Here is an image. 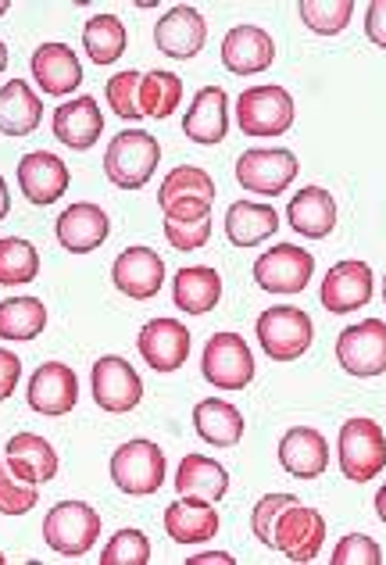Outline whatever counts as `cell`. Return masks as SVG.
<instances>
[{"instance_id": "obj_1", "label": "cell", "mask_w": 386, "mask_h": 565, "mask_svg": "<svg viewBox=\"0 0 386 565\" xmlns=\"http://www.w3.org/2000/svg\"><path fill=\"white\" fill-rule=\"evenodd\" d=\"M336 455H340V472H344L351 483H373L376 476L386 469L383 429L373 419H365V415L347 419L344 426H340Z\"/></svg>"}, {"instance_id": "obj_2", "label": "cell", "mask_w": 386, "mask_h": 565, "mask_svg": "<svg viewBox=\"0 0 386 565\" xmlns=\"http://www.w3.org/2000/svg\"><path fill=\"white\" fill-rule=\"evenodd\" d=\"M158 161H161V143L151 137V132L122 129L108 143V154H104V172H108V180L115 186L140 190L154 175Z\"/></svg>"}, {"instance_id": "obj_3", "label": "cell", "mask_w": 386, "mask_h": 565, "mask_svg": "<svg viewBox=\"0 0 386 565\" xmlns=\"http://www.w3.org/2000/svg\"><path fill=\"white\" fill-rule=\"evenodd\" d=\"M158 204L169 222H201L212 218L215 204V183L212 175L197 166H180L165 175L158 190Z\"/></svg>"}, {"instance_id": "obj_4", "label": "cell", "mask_w": 386, "mask_h": 565, "mask_svg": "<svg viewBox=\"0 0 386 565\" xmlns=\"http://www.w3.org/2000/svg\"><path fill=\"white\" fill-rule=\"evenodd\" d=\"M100 537V515L86 501H57L43 519V541L57 555L79 558L86 555Z\"/></svg>"}, {"instance_id": "obj_5", "label": "cell", "mask_w": 386, "mask_h": 565, "mask_svg": "<svg viewBox=\"0 0 386 565\" xmlns=\"http://www.w3.org/2000/svg\"><path fill=\"white\" fill-rule=\"evenodd\" d=\"M258 340L272 362H297L315 340V326H311L304 308L279 305L258 316Z\"/></svg>"}, {"instance_id": "obj_6", "label": "cell", "mask_w": 386, "mask_h": 565, "mask_svg": "<svg viewBox=\"0 0 386 565\" xmlns=\"http://www.w3.org/2000/svg\"><path fill=\"white\" fill-rule=\"evenodd\" d=\"M165 451L154 440H129L111 455V480L122 494L147 498L165 483Z\"/></svg>"}, {"instance_id": "obj_7", "label": "cell", "mask_w": 386, "mask_h": 565, "mask_svg": "<svg viewBox=\"0 0 386 565\" xmlns=\"http://www.w3.org/2000/svg\"><path fill=\"white\" fill-rule=\"evenodd\" d=\"M236 122L247 137H283L293 126V97L283 86H250L236 100Z\"/></svg>"}, {"instance_id": "obj_8", "label": "cell", "mask_w": 386, "mask_h": 565, "mask_svg": "<svg viewBox=\"0 0 386 565\" xmlns=\"http://www.w3.org/2000/svg\"><path fill=\"white\" fill-rule=\"evenodd\" d=\"M204 380L218 391H244L255 380V354L240 333H215L204 344Z\"/></svg>"}, {"instance_id": "obj_9", "label": "cell", "mask_w": 386, "mask_h": 565, "mask_svg": "<svg viewBox=\"0 0 386 565\" xmlns=\"http://www.w3.org/2000/svg\"><path fill=\"white\" fill-rule=\"evenodd\" d=\"M336 362L351 376H379L386 373V322L365 319L358 326H347L336 337Z\"/></svg>"}, {"instance_id": "obj_10", "label": "cell", "mask_w": 386, "mask_h": 565, "mask_svg": "<svg viewBox=\"0 0 386 565\" xmlns=\"http://www.w3.org/2000/svg\"><path fill=\"white\" fill-rule=\"evenodd\" d=\"M297 158L287 147H255L236 161V183L261 198H276L297 180Z\"/></svg>"}, {"instance_id": "obj_11", "label": "cell", "mask_w": 386, "mask_h": 565, "mask_svg": "<svg viewBox=\"0 0 386 565\" xmlns=\"http://www.w3.org/2000/svg\"><path fill=\"white\" fill-rule=\"evenodd\" d=\"M325 541V519L315 509H304L301 501L287 504L272 526V552H283L290 562L319 558Z\"/></svg>"}, {"instance_id": "obj_12", "label": "cell", "mask_w": 386, "mask_h": 565, "mask_svg": "<svg viewBox=\"0 0 386 565\" xmlns=\"http://www.w3.org/2000/svg\"><path fill=\"white\" fill-rule=\"evenodd\" d=\"M315 273V258L297 244H276L255 262V282L269 294H301Z\"/></svg>"}, {"instance_id": "obj_13", "label": "cell", "mask_w": 386, "mask_h": 565, "mask_svg": "<svg viewBox=\"0 0 386 565\" xmlns=\"http://www.w3.org/2000/svg\"><path fill=\"white\" fill-rule=\"evenodd\" d=\"M90 386H94V401L111 415H126L143 401V383L137 376V369L126 359H118V354L97 359L90 373Z\"/></svg>"}, {"instance_id": "obj_14", "label": "cell", "mask_w": 386, "mask_h": 565, "mask_svg": "<svg viewBox=\"0 0 386 565\" xmlns=\"http://www.w3.org/2000/svg\"><path fill=\"white\" fill-rule=\"evenodd\" d=\"M137 348L154 373H175L190 359V330L180 319H151L140 330Z\"/></svg>"}, {"instance_id": "obj_15", "label": "cell", "mask_w": 386, "mask_h": 565, "mask_svg": "<svg viewBox=\"0 0 386 565\" xmlns=\"http://www.w3.org/2000/svg\"><path fill=\"white\" fill-rule=\"evenodd\" d=\"M322 305L333 316H347L373 301V269L365 262H336L322 282Z\"/></svg>"}, {"instance_id": "obj_16", "label": "cell", "mask_w": 386, "mask_h": 565, "mask_svg": "<svg viewBox=\"0 0 386 565\" xmlns=\"http://www.w3.org/2000/svg\"><path fill=\"white\" fill-rule=\"evenodd\" d=\"M25 401L40 415H68L79 401V380L65 362H43L29 380Z\"/></svg>"}, {"instance_id": "obj_17", "label": "cell", "mask_w": 386, "mask_h": 565, "mask_svg": "<svg viewBox=\"0 0 386 565\" xmlns=\"http://www.w3.org/2000/svg\"><path fill=\"white\" fill-rule=\"evenodd\" d=\"M54 233H57V244L72 250V255H90V250H97L111 236V218L100 204L79 201L57 215Z\"/></svg>"}, {"instance_id": "obj_18", "label": "cell", "mask_w": 386, "mask_h": 565, "mask_svg": "<svg viewBox=\"0 0 386 565\" xmlns=\"http://www.w3.org/2000/svg\"><path fill=\"white\" fill-rule=\"evenodd\" d=\"M154 43L161 54L175 57V62H186V57L201 54L207 43V25L204 14L190 4H180L161 14V22L154 25Z\"/></svg>"}, {"instance_id": "obj_19", "label": "cell", "mask_w": 386, "mask_h": 565, "mask_svg": "<svg viewBox=\"0 0 386 565\" xmlns=\"http://www.w3.org/2000/svg\"><path fill=\"white\" fill-rule=\"evenodd\" d=\"M111 282L118 287V294L147 301V297H154L165 287V262H161V255H154L151 247H126L122 255L115 258Z\"/></svg>"}, {"instance_id": "obj_20", "label": "cell", "mask_w": 386, "mask_h": 565, "mask_svg": "<svg viewBox=\"0 0 386 565\" xmlns=\"http://www.w3.org/2000/svg\"><path fill=\"white\" fill-rule=\"evenodd\" d=\"M272 62H276V43L258 25H236L222 40V65L233 76H255V72H265Z\"/></svg>"}, {"instance_id": "obj_21", "label": "cell", "mask_w": 386, "mask_h": 565, "mask_svg": "<svg viewBox=\"0 0 386 565\" xmlns=\"http://www.w3.org/2000/svg\"><path fill=\"white\" fill-rule=\"evenodd\" d=\"M19 186L22 198L36 207H47L57 198H65L68 190V169L62 158H54L51 151H33L19 161Z\"/></svg>"}, {"instance_id": "obj_22", "label": "cell", "mask_w": 386, "mask_h": 565, "mask_svg": "<svg viewBox=\"0 0 386 565\" xmlns=\"http://www.w3.org/2000/svg\"><path fill=\"white\" fill-rule=\"evenodd\" d=\"M279 466L297 480H315L330 469V444L311 426H293L279 440Z\"/></svg>"}, {"instance_id": "obj_23", "label": "cell", "mask_w": 386, "mask_h": 565, "mask_svg": "<svg viewBox=\"0 0 386 565\" xmlns=\"http://www.w3.org/2000/svg\"><path fill=\"white\" fill-rule=\"evenodd\" d=\"M33 79L40 83L43 94L51 97H65L72 90H79L83 83V65L79 54L68 47V43H43L33 54Z\"/></svg>"}, {"instance_id": "obj_24", "label": "cell", "mask_w": 386, "mask_h": 565, "mask_svg": "<svg viewBox=\"0 0 386 565\" xmlns=\"http://www.w3.org/2000/svg\"><path fill=\"white\" fill-rule=\"evenodd\" d=\"M183 132L193 140V143H222L229 132V97L222 86H204V90H197V97H193L190 111L183 118Z\"/></svg>"}, {"instance_id": "obj_25", "label": "cell", "mask_w": 386, "mask_h": 565, "mask_svg": "<svg viewBox=\"0 0 386 565\" xmlns=\"http://www.w3.org/2000/svg\"><path fill=\"white\" fill-rule=\"evenodd\" d=\"M51 126H54V137L65 147H72V151H86V147H94L100 140L104 115L94 97H76V100H65L62 108L54 111Z\"/></svg>"}, {"instance_id": "obj_26", "label": "cell", "mask_w": 386, "mask_h": 565, "mask_svg": "<svg viewBox=\"0 0 386 565\" xmlns=\"http://www.w3.org/2000/svg\"><path fill=\"white\" fill-rule=\"evenodd\" d=\"M287 218L290 226L308 236V241H322V236H330L336 230V201L330 190L322 186H304L297 190L290 198V207H287Z\"/></svg>"}, {"instance_id": "obj_27", "label": "cell", "mask_w": 386, "mask_h": 565, "mask_svg": "<svg viewBox=\"0 0 386 565\" xmlns=\"http://www.w3.org/2000/svg\"><path fill=\"white\" fill-rule=\"evenodd\" d=\"M8 469L29 483H51L57 476V451L40 434H14L8 440Z\"/></svg>"}, {"instance_id": "obj_28", "label": "cell", "mask_w": 386, "mask_h": 565, "mask_svg": "<svg viewBox=\"0 0 386 565\" xmlns=\"http://www.w3.org/2000/svg\"><path fill=\"white\" fill-rule=\"evenodd\" d=\"M175 490L180 498L190 501H222L229 490V472L222 469V462L215 458H204V455H186L180 469H175Z\"/></svg>"}, {"instance_id": "obj_29", "label": "cell", "mask_w": 386, "mask_h": 565, "mask_svg": "<svg viewBox=\"0 0 386 565\" xmlns=\"http://www.w3.org/2000/svg\"><path fill=\"white\" fill-rule=\"evenodd\" d=\"M165 533L175 544H204L215 541L218 533V512L207 501L180 498L165 509Z\"/></svg>"}, {"instance_id": "obj_30", "label": "cell", "mask_w": 386, "mask_h": 565, "mask_svg": "<svg viewBox=\"0 0 386 565\" xmlns=\"http://www.w3.org/2000/svg\"><path fill=\"white\" fill-rule=\"evenodd\" d=\"M172 301L186 316H207L222 301V276L207 265H193V269H180L172 282Z\"/></svg>"}, {"instance_id": "obj_31", "label": "cell", "mask_w": 386, "mask_h": 565, "mask_svg": "<svg viewBox=\"0 0 386 565\" xmlns=\"http://www.w3.org/2000/svg\"><path fill=\"white\" fill-rule=\"evenodd\" d=\"M193 426H197L201 440L215 444V448H233L244 440V415L236 405L222 397H204L193 405Z\"/></svg>"}, {"instance_id": "obj_32", "label": "cell", "mask_w": 386, "mask_h": 565, "mask_svg": "<svg viewBox=\"0 0 386 565\" xmlns=\"http://www.w3.org/2000/svg\"><path fill=\"white\" fill-rule=\"evenodd\" d=\"M279 230V212L272 204L258 201H236L226 212V236L236 247H258L261 241Z\"/></svg>"}, {"instance_id": "obj_33", "label": "cell", "mask_w": 386, "mask_h": 565, "mask_svg": "<svg viewBox=\"0 0 386 565\" xmlns=\"http://www.w3.org/2000/svg\"><path fill=\"white\" fill-rule=\"evenodd\" d=\"M43 122V104L33 86L14 79L0 86V132L4 137H29Z\"/></svg>"}, {"instance_id": "obj_34", "label": "cell", "mask_w": 386, "mask_h": 565, "mask_svg": "<svg viewBox=\"0 0 386 565\" xmlns=\"http://www.w3.org/2000/svg\"><path fill=\"white\" fill-rule=\"evenodd\" d=\"M47 330V308L36 297H8L0 301V340H36Z\"/></svg>"}, {"instance_id": "obj_35", "label": "cell", "mask_w": 386, "mask_h": 565, "mask_svg": "<svg viewBox=\"0 0 386 565\" xmlns=\"http://www.w3.org/2000/svg\"><path fill=\"white\" fill-rule=\"evenodd\" d=\"M126 25L115 19V14H97V19L86 22L83 29V47L94 57V65H111L126 54Z\"/></svg>"}, {"instance_id": "obj_36", "label": "cell", "mask_w": 386, "mask_h": 565, "mask_svg": "<svg viewBox=\"0 0 386 565\" xmlns=\"http://www.w3.org/2000/svg\"><path fill=\"white\" fill-rule=\"evenodd\" d=\"M183 100V79L172 72H147L140 79V111L151 118H169Z\"/></svg>"}, {"instance_id": "obj_37", "label": "cell", "mask_w": 386, "mask_h": 565, "mask_svg": "<svg viewBox=\"0 0 386 565\" xmlns=\"http://www.w3.org/2000/svg\"><path fill=\"white\" fill-rule=\"evenodd\" d=\"M40 276V255L29 241L19 236H4L0 241V287H19V282H33Z\"/></svg>"}, {"instance_id": "obj_38", "label": "cell", "mask_w": 386, "mask_h": 565, "mask_svg": "<svg viewBox=\"0 0 386 565\" xmlns=\"http://www.w3.org/2000/svg\"><path fill=\"white\" fill-rule=\"evenodd\" d=\"M354 0H301V19L311 33L336 36L351 25Z\"/></svg>"}, {"instance_id": "obj_39", "label": "cell", "mask_w": 386, "mask_h": 565, "mask_svg": "<svg viewBox=\"0 0 386 565\" xmlns=\"http://www.w3.org/2000/svg\"><path fill=\"white\" fill-rule=\"evenodd\" d=\"M151 562V541L140 530H118L100 552V565H147Z\"/></svg>"}, {"instance_id": "obj_40", "label": "cell", "mask_w": 386, "mask_h": 565, "mask_svg": "<svg viewBox=\"0 0 386 565\" xmlns=\"http://www.w3.org/2000/svg\"><path fill=\"white\" fill-rule=\"evenodd\" d=\"M40 501V490L36 483L22 480L8 469V462H0V512L4 515H25L33 512Z\"/></svg>"}, {"instance_id": "obj_41", "label": "cell", "mask_w": 386, "mask_h": 565, "mask_svg": "<svg viewBox=\"0 0 386 565\" xmlns=\"http://www.w3.org/2000/svg\"><path fill=\"white\" fill-rule=\"evenodd\" d=\"M140 79L143 76H137V72H118V76H111L108 79V108L118 115V118H143V111H140Z\"/></svg>"}, {"instance_id": "obj_42", "label": "cell", "mask_w": 386, "mask_h": 565, "mask_svg": "<svg viewBox=\"0 0 386 565\" xmlns=\"http://www.w3.org/2000/svg\"><path fill=\"white\" fill-rule=\"evenodd\" d=\"M379 562H383V547L373 537H365V533H347L333 552V565H379Z\"/></svg>"}, {"instance_id": "obj_43", "label": "cell", "mask_w": 386, "mask_h": 565, "mask_svg": "<svg viewBox=\"0 0 386 565\" xmlns=\"http://www.w3.org/2000/svg\"><path fill=\"white\" fill-rule=\"evenodd\" d=\"M297 498L293 494H265L258 504H255V512H250V530H255V537L265 544V547H272V526H276V519L279 512L287 509V504H293Z\"/></svg>"}, {"instance_id": "obj_44", "label": "cell", "mask_w": 386, "mask_h": 565, "mask_svg": "<svg viewBox=\"0 0 386 565\" xmlns=\"http://www.w3.org/2000/svg\"><path fill=\"white\" fill-rule=\"evenodd\" d=\"M165 236L175 250H197L212 241V218H201V222H169L165 218Z\"/></svg>"}, {"instance_id": "obj_45", "label": "cell", "mask_w": 386, "mask_h": 565, "mask_svg": "<svg viewBox=\"0 0 386 565\" xmlns=\"http://www.w3.org/2000/svg\"><path fill=\"white\" fill-rule=\"evenodd\" d=\"M19 376H22V362L19 354L0 348V405L14 394V386H19Z\"/></svg>"}, {"instance_id": "obj_46", "label": "cell", "mask_w": 386, "mask_h": 565, "mask_svg": "<svg viewBox=\"0 0 386 565\" xmlns=\"http://www.w3.org/2000/svg\"><path fill=\"white\" fill-rule=\"evenodd\" d=\"M365 36L386 51V0H373L365 14Z\"/></svg>"}, {"instance_id": "obj_47", "label": "cell", "mask_w": 386, "mask_h": 565, "mask_svg": "<svg viewBox=\"0 0 386 565\" xmlns=\"http://www.w3.org/2000/svg\"><path fill=\"white\" fill-rule=\"evenodd\" d=\"M236 558L226 555V552H204V555H193L186 565H233Z\"/></svg>"}, {"instance_id": "obj_48", "label": "cell", "mask_w": 386, "mask_h": 565, "mask_svg": "<svg viewBox=\"0 0 386 565\" xmlns=\"http://www.w3.org/2000/svg\"><path fill=\"white\" fill-rule=\"evenodd\" d=\"M8 212H11V198H8V183L0 180V222L8 218Z\"/></svg>"}, {"instance_id": "obj_49", "label": "cell", "mask_w": 386, "mask_h": 565, "mask_svg": "<svg viewBox=\"0 0 386 565\" xmlns=\"http://www.w3.org/2000/svg\"><path fill=\"white\" fill-rule=\"evenodd\" d=\"M376 512H379V519L386 523V483L379 487V494H376Z\"/></svg>"}, {"instance_id": "obj_50", "label": "cell", "mask_w": 386, "mask_h": 565, "mask_svg": "<svg viewBox=\"0 0 386 565\" xmlns=\"http://www.w3.org/2000/svg\"><path fill=\"white\" fill-rule=\"evenodd\" d=\"M8 68V47H4V40H0V72Z\"/></svg>"}, {"instance_id": "obj_51", "label": "cell", "mask_w": 386, "mask_h": 565, "mask_svg": "<svg viewBox=\"0 0 386 565\" xmlns=\"http://www.w3.org/2000/svg\"><path fill=\"white\" fill-rule=\"evenodd\" d=\"M8 8H11L8 0H0V14H8Z\"/></svg>"}, {"instance_id": "obj_52", "label": "cell", "mask_w": 386, "mask_h": 565, "mask_svg": "<svg viewBox=\"0 0 386 565\" xmlns=\"http://www.w3.org/2000/svg\"><path fill=\"white\" fill-rule=\"evenodd\" d=\"M4 562H8V558H4V555H0V565H4Z\"/></svg>"}, {"instance_id": "obj_53", "label": "cell", "mask_w": 386, "mask_h": 565, "mask_svg": "<svg viewBox=\"0 0 386 565\" xmlns=\"http://www.w3.org/2000/svg\"><path fill=\"white\" fill-rule=\"evenodd\" d=\"M383 297H386V287H383Z\"/></svg>"}]
</instances>
